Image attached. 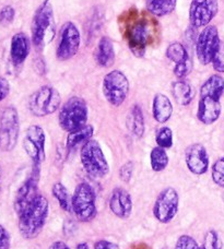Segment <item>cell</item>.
I'll return each instance as SVG.
<instances>
[{
	"label": "cell",
	"instance_id": "6da1fadb",
	"mask_svg": "<svg viewBox=\"0 0 224 249\" xmlns=\"http://www.w3.org/2000/svg\"><path fill=\"white\" fill-rule=\"evenodd\" d=\"M49 203L47 198L38 195L34 201L19 215V232L25 239L37 238L48 219Z\"/></svg>",
	"mask_w": 224,
	"mask_h": 249
},
{
	"label": "cell",
	"instance_id": "7a4b0ae2",
	"mask_svg": "<svg viewBox=\"0 0 224 249\" xmlns=\"http://www.w3.org/2000/svg\"><path fill=\"white\" fill-rule=\"evenodd\" d=\"M31 33L33 45L39 51L55 37L56 22L54 18L53 6L49 0H44L35 11L31 25Z\"/></svg>",
	"mask_w": 224,
	"mask_h": 249
},
{
	"label": "cell",
	"instance_id": "3957f363",
	"mask_svg": "<svg viewBox=\"0 0 224 249\" xmlns=\"http://www.w3.org/2000/svg\"><path fill=\"white\" fill-rule=\"evenodd\" d=\"M80 160L83 170L93 178H103L110 173L109 162L98 141L91 139L82 145Z\"/></svg>",
	"mask_w": 224,
	"mask_h": 249
},
{
	"label": "cell",
	"instance_id": "277c9868",
	"mask_svg": "<svg viewBox=\"0 0 224 249\" xmlns=\"http://www.w3.org/2000/svg\"><path fill=\"white\" fill-rule=\"evenodd\" d=\"M88 116L87 102L80 96H73L61 106L58 122L62 130L70 132L87 124Z\"/></svg>",
	"mask_w": 224,
	"mask_h": 249
},
{
	"label": "cell",
	"instance_id": "5b68a950",
	"mask_svg": "<svg viewBox=\"0 0 224 249\" xmlns=\"http://www.w3.org/2000/svg\"><path fill=\"white\" fill-rule=\"evenodd\" d=\"M71 203L73 212L78 221L89 223L95 219L97 214L96 196L91 185L83 181L75 187Z\"/></svg>",
	"mask_w": 224,
	"mask_h": 249
},
{
	"label": "cell",
	"instance_id": "8992f818",
	"mask_svg": "<svg viewBox=\"0 0 224 249\" xmlns=\"http://www.w3.org/2000/svg\"><path fill=\"white\" fill-rule=\"evenodd\" d=\"M59 92L52 86H43L29 99V109L33 116L45 117L54 114L60 107Z\"/></svg>",
	"mask_w": 224,
	"mask_h": 249
},
{
	"label": "cell",
	"instance_id": "52a82bcc",
	"mask_svg": "<svg viewBox=\"0 0 224 249\" xmlns=\"http://www.w3.org/2000/svg\"><path fill=\"white\" fill-rule=\"evenodd\" d=\"M131 90L128 78L120 70H113L107 73L102 83V91L106 101L112 106L118 107L126 101Z\"/></svg>",
	"mask_w": 224,
	"mask_h": 249
},
{
	"label": "cell",
	"instance_id": "ba28073f",
	"mask_svg": "<svg viewBox=\"0 0 224 249\" xmlns=\"http://www.w3.org/2000/svg\"><path fill=\"white\" fill-rule=\"evenodd\" d=\"M20 133V119L18 110L8 106L0 112V150L10 152L16 148Z\"/></svg>",
	"mask_w": 224,
	"mask_h": 249
},
{
	"label": "cell",
	"instance_id": "9c48e42d",
	"mask_svg": "<svg viewBox=\"0 0 224 249\" xmlns=\"http://www.w3.org/2000/svg\"><path fill=\"white\" fill-rule=\"evenodd\" d=\"M179 196L173 187H167L159 194L153 206V215L160 223L168 224L178 212Z\"/></svg>",
	"mask_w": 224,
	"mask_h": 249
},
{
	"label": "cell",
	"instance_id": "30bf717a",
	"mask_svg": "<svg viewBox=\"0 0 224 249\" xmlns=\"http://www.w3.org/2000/svg\"><path fill=\"white\" fill-rule=\"evenodd\" d=\"M81 43V35L74 22L68 21L62 24L59 31V43L57 45L56 57L58 60L66 61L77 55Z\"/></svg>",
	"mask_w": 224,
	"mask_h": 249
},
{
	"label": "cell",
	"instance_id": "8fae6325",
	"mask_svg": "<svg viewBox=\"0 0 224 249\" xmlns=\"http://www.w3.org/2000/svg\"><path fill=\"white\" fill-rule=\"evenodd\" d=\"M220 43L219 31L216 25L209 24L203 29L196 41L197 59L201 65L207 66L211 64Z\"/></svg>",
	"mask_w": 224,
	"mask_h": 249
},
{
	"label": "cell",
	"instance_id": "7c38bea8",
	"mask_svg": "<svg viewBox=\"0 0 224 249\" xmlns=\"http://www.w3.org/2000/svg\"><path fill=\"white\" fill-rule=\"evenodd\" d=\"M45 143L46 136L42 127L32 124L26 129L23 138V149L35 166H41L45 161Z\"/></svg>",
	"mask_w": 224,
	"mask_h": 249
},
{
	"label": "cell",
	"instance_id": "4fadbf2b",
	"mask_svg": "<svg viewBox=\"0 0 224 249\" xmlns=\"http://www.w3.org/2000/svg\"><path fill=\"white\" fill-rule=\"evenodd\" d=\"M39 168L41 166L33 165V171L31 175L25 179L23 184L18 189L13 202V208L18 216L22 214L26 208L34 201L38 194V179H39Z\"/></svg>",
	"mask_w": 224,
	"mask_h": 249
},
{
	"label": "cell",
	"instance_id": "5bb4252c",
	"mask_svg": "<svg viewBox=\"0 0 224 249\" xmlns=\"http://www.w3.org/2000/svg\"><path fill=\"white\" fill-rule=\"evenodd\" d=\"M219 11L218 0H191L189 6V22L191 28H205Z\"/></svg>",
	"mask_w": 224,
	"mask_h": 249
},
{
	"label": "cell",
	"instance_id": "9a60e30c",
	"mask_svg": "<svg viewBox=\"0 0 224 249\" xmlns=\"http://www.w3.org/2000/svg\"><path fill=\"white\" fill-rule=\"evenodd\" d=\"M186 166L195 175H204L209 168V155L201 143L190 144L185 151Z\"/></svg>",
	"mask_w": 224,
	"mask_h": 249
},
{
	"label": "cell",
	"instance_id": "2e32d148",
	"mask_svg": "<svg viewBox=\"0 0 224 249\" xmlns=\"http://www.w3.org/2000/svg\"><path fill=\"white\" fill-rule=\"evenodd\" d=\"M109 207L111 212L119 219L125 220L131 215L132 199L126 189L117 187L110 196Z\"/></svg>",
	"mask_w": 224,
	"mask_h": 249
},
{
	"label": "cell",
	"instance_id": "e0dca14e",
	"mask_svg": "<svg viewBox=\"0 0 224 249\" xmlns=\"http://www.w3.org/2000/svg\"><path fill=\"white\" fill-rule=\"evenodd\" d=\"M150 37V26L146 20H138L129 30V47L138 57L146 52Z\"/></svg>",
	"mask_w": 224,
	"mask_h": 249
},
{
	"label": "cell",
	"instance_id": "ac0fdd59",
	"mask_svg": "<svg viewBox=\"0 0 224 249\" xmlns=\"http://www.w3.org/2000/svg\"><path fill=\"white\" fill-rule=\"evenodd\" d=\"M222 106L220 100L209 96H200L197 110V118L204 124H212L221 116Z\"/></svg>",
	"mask_w": 224,
	"mask_h": 249
},
{
	"label": "cell",
	"instance_id": "d6986e66",
	"mask_svg": "<svg viewBox=\"0 0 224 249\" xmlns=\"http://www.w3.org/2000/svg\"><path fill=\"white\" fill-rule=\"evenodd\" d=\"M31 51L30 38L24 33H17L12 36L10 46L11 60L15 65L23 64Z\"/></svg>",
	"mask_w": 224,
	"mask_h": 249
},
{
	"label": "cell",
	"instance_id": "ffe728a7",
	"mask_svg": "<svg viewBox=\"0 0 224 249\" xmlns=\"http://www.w3.org/2000/svg\"><path fill=\"white\" fill-rule=\"evenodd\" d=\"M152 114L155 122L159 124H165L169 121L173 115V104L163 93H158L153 97L152 102Z\"/></svg>",
	"mask_w": 224,
	"mask_h": 249
},
{
	"label": "cell",
	"instance_id": "44dd1931",
	"mask_svg": "<svg viewBox=\"0 0 224 249\" xmlns=\"http://www.w3.org/2000/svg\"><path fill=\"white\" fill-rule=\"evenodd\" d=\"M95 60L103 68H110L115 62V48L112 39L103 36L97 43L95 50Z\"/></svg>",
	"mask_w": 224,
	"mask_h": 249
},
{
	"label": "cell",
	"instance_id": "7402d4cb",
	"mask_svg": "<svg viewBox=\"0 0 224 249\" xmlns=\"http://www.w3.org/2000/svg\"><path fill=\"white\" fill-rule=\"evenodd\" d=\"M172 94L176 103L182 106L189 105L196 95L195 88L185 80H178L172 84Z\"/></svg>",
	"mask_w": 224,
	"mask_h": 249
},
{
	"label": "cell",
	"instance_id": "603a6c76",
	"mask_svg": "<svg viewBox=\"0 0 224 249\" xmlns=\"http://www.w3.org/2000/svg\"><path fill=\"white\" fill-rule=\"evenodd\" d=\"M94 135V128L92 124H84V126L75 129L74 131L68 132L66 140V146L68 150H73L79 144H84L86 142L92 139Z\"/></svg>",
	"mask_w": 224,
	"mask_h": 249
},
{
	"label": "cell",
	"instance_id": "cb8c5ba5",
	"mask_svg": "<svg viewBox=\"0 0 224 249\" xmlns=\"http://www.w3.org/2000/svg\"><path fill=\"white\" fill-rule=\"evenodd\" d=\"M127 128L134 137L142 138L145 133V118H143L142 109L139 105H133L129 110L127 116Z\"/></svg>",
	"mask_w": 224,
	"mask_h": 249
},
{
	"label": "cell",
	"instance_id": "d4e9b609",
	"mask_svg": "<svg viewBox=\"0 0 224 249\" xmlns=\"http://www.w3.org/2000/svg\"><path fill=\"white\" fill-rule=\"evenodd\" d=\"M224 93V79L219 74H213L205 80L200 89V96H209L220 100Z\"/></svg>",
	"mask_w": 224,
	"mask_h": 249
},
{
	"label": "cell",
	"instance_id": "484cf974",
	"mask_svg": "<svg viewBox=\"0 0 224 249\" xmlns=\"http://www.w3.org/2000/svg\"><path fill=\"white\" fill-rule=\"evenodd\" d=\"M177 0H146V8L152 16L167 17L175 10Z\"/></svg>",
	"mask_w": 224,
	"mask_h": 249
},
{
	"label": "cell",
	"instance_id": "4316f807",
	"mask_svg": "<svg viewBox=\"0 0 224 249\" xmlns=\"http://www.w3.org/2000/svg\"><path fill=\"white\" fill-rule=\"evenodd\" d=\"M52 195L57 200L58 204H59L62 210L69 213L73 212V203H71L73 197H71L68 189H67V187L64 184L60 183V181L54 184L52 188Z\"/></svg>",
	"mask_w": 224,
	"mask_h": 249
},
{
	"label": "cell",
	"instance_id": "83f0119b",
	"mask_svg": "<svg viewBox=\"0 0 224 249\" xmlns=\"http://www.w3.org/2000/svg\"><path fill=\"white\" fill-rule=\"evenodd\" d=\"M168 162L169 159L167 153V150L160 148V146H155V148L152 149L150 153V163L151 168L154 172L159 173L164 171L168 167Z\"/></svg>",
	"mask_w": 224,
	"mask_h": 249
},
{
	"label": "cell",
	"instance_id": "f1b7e54d",
	"mask_svg": "<svg viewBox=\"0 0 224 249\" xmlns=\"http://www.w3.org/2000/svg\"><path fill=\"white\" fill-rule=\"evenodd\" d=\"M167 57L169 60H172L174 64H179V62H183L190 58L185 46L179 42L169 44L167 48Z\"/></svg>",
	"mask_w": 224,
	"mask_h": 249
},
{
	"label": "cell",
	"instance_id": "f546056e",
	"mask_svg": "<svg viewBox=\"0 0 224 249\" xmlns=\"http://www.w3.org/2000/svg\"><path fill=\"white\" fill-rule=\"evenodd\" d=\"M155 141H156V144H158V146H160V148H163L165 150L172 148L174 143L172 129L169 127L160 128L158 132H156Z\"/></svg>",
	"mask_w": 224,
	"mask_h": 249
},
{
	"label": "cell",
	"instance_id": "4dcf8cb0",
	"mask_svg": "<svg viewBox=\"0 0 224 249\" xmlns=\"http://www.w3.org/2000/svg\"><path fill=\"white\" fill-rule=\"evenodd\" d=\"M200 249H222V242L216 231L209 230L205 234L204 242L200 245Z\"/></svg>",
	"mask_w": 224,
	"mask_h": 249
},
{
	"label": "cell",
	"instance_id": "1f68e13d",
	"mask_svg": "<svg viewBox=\"0 0 224 249\" xmlns=\"http://www.w3.org/2000/svg\"><path fill=\"white\" fill-rule=\"evenodd\" d=\"M211 177L214 184L224 188V157L214 162L211 168Z\"/></svg>",
	"mask_w": 224,
	"mask_h": 249
},
{
	"label": "cell",
	"instance_id": "d6a6232c",
	"mask_svg": "<svg viewBox=\"0 0 224 249\" xmlns=\"http://www.w3.org/2000/svg\"><path fill=\"white\" fill-rule=\"evenodd\" d=\"M191 71H192V59L190 57L189 59H187L183 62H179V64H175L173 72L178 80H184L191 72Z\"/></svg>",
	"mask_w": 224,
	"mask_h": 249
},
{
	"label": "cell",
	"instance_id": "836d02e7",
	"mask_svg": "<svg viewBox=\"0 0 224 249\" xmlns=\"http://www.w3.org/2000/svg\"><path fill=\"white\" fill-rule=\"evenodd\" d=\"M213 69L219 73H224V42H221L212 59Z\"/></svg>",
	"mask_w": 224,
	"mask_h": 249
},
{
	"label": "cell",
	"instance_id": "e575fe53",
	"mask_svg": "<svg viewBox=\"0 0 224 249\" xmlns=\"http://www.w3.org/2000/svg\"><path fill=\"white\" fill-rule=\"evenodd\" d=\"M175 249H200V246L189 235H182L177 239Z\"/></svg>",
	"mask_w": 224,
	"mask_h": 249
},
{
	"label": "cell",
	"instance_id": "d590c367",
	"mask_svg": "<svg viewBox=\"0 0 224 249\" xmlns=\"http://www.w3.org/2000/svg\"><path fill=\"white\" fill-rule=\"evenodd\" d=\"M16 17V10L12 6H4L0 10V24L3 26L10 25Z\"/></svg>",
	"mask_w": 224,
	"mask_h": 249
},
{
	"label": "cell",
	"instance_id": "8d00e7d4",
	"mask_svg": "<svg viewBox=\"0 0 224 249\" xmlns=\"http://www.w3.org/2000/svg\"><path fill=\"white\" fill-rule=\"evenodd\" d=\"M134 165L133 162L128 161L124 164V165L119 168V178L120 180L125 181V183H129L131 180V177L133 174Z\"/></svg>",
	"mask_w": 224,
	"mask_h": 249
},
{
	"label": "cell",
	"instance_id": "74e56055",
	"mask_svg": "<svg viewBox=\"0 0 224 249\" xmlns=\"http://www.w3.org/2000/svg\"><path fill=\"white\" fill-rule=\"evenodd\" d=\"M10 235L3 225L0 224V249H10Z\"/></svg>",
	"mask_w": 224,
	"mask_h": 249
},
{
	"label": "cell",
	"instance_id": "f35d334b",
	"mask_svg": "<svg viewBox=\"0 0 224 249\" xmlns=\"http://www.w3.org/2000/svg\"><path fill=\"white\" fill-rule=\"evenodd\" d=\"M10 92V84L8 80L3 77H0V102L3 101Z\"/></svg>",
	"mask_w": 224,
	"mask_h": 249
},
{
	"label": "cell",
	"instance_id": "ab89813d",
	"mask_svg": "<svg viewBox=\"0 0 224 249\" xmlns=\"http://www.w3.org/2000/svg\"><path fill=\"white\" fill-rule=\"evenodd\" d=\"M94 249H120L117 244L112 243L106 239H100L94 244Z\"/></svg>",
	"mask_w": 224,
	"mask_h": 249
},
{
	"label": "cell",
	"instance_id": "60d3db41",
	"mask_svg": "<svg viewBox=\"0 0 224 249\" xmlns=\"http://www.w3.org/2000/svg\"><path fill=\"white\" fill-rule=\"evenodd\" d=\"M48 249H70V247L67 245L65 242L57 241V242H54L52 245L48 247Z\"/></svg>",
	"mask_w": 224,
	"mask_h": 249
},
{
	"label": "cell",
	"instance_id": "b9f144b4",
	"mask_svg": "<svg viewBox=\"0 0 224 249\" xmlns=\"http://www.w3.org/2000/svg\"><path fill=\"white\" fill-rule=\"evenodd\" d=\"M75 249H89V246L87 243H80L77 245V247H75Z\"/></svg>",
	"mask_w": 224,
	"mask_h": 249
},
{
	"label": "cell",
	"instance_id": "7bdbcfd3",
	"mask_svg": "<svg viewBox=\"0 0 224 249\" xmlns=\"http://www.w3.org/2000/svg\"><path fill=\"white\" fill-rule=\"evenodd\" d=\"M0 190H1V176H0Z\"/></svg>",
	"mask_w": 224,
	"mask_h": 249
}]
</instances>
